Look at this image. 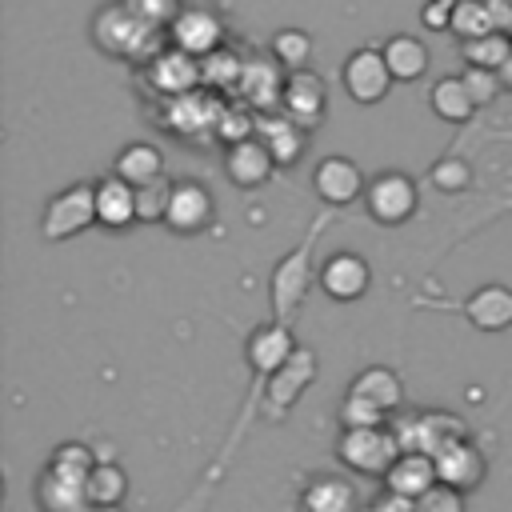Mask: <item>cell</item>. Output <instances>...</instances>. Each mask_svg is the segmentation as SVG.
Wrapping results in <instances>:
<instances>
[{
	"mask_svg": "<svg viewBox=\"0 0 512 512\" xmlns=\"http://www.w3.org/2000/svg\"><path fill=\"white\" fill-rule=\"evenodd\" d=\"M352 396H360V400H368V404H376L380 412H392L396 404H400V380H396V372H388V368H364L356 380H352Z\"/></svg>",
	"mask_w": 512,
	"mask_h": 512,
	"instance_id": "23",
	"label": "cell"
},
{
	"mask_svg": "<svg viewBox=\"0 0 512 512\" xmlns=\"http://www.w3.org/2000/svg\"><path fill=\"white\" fill-rule=\"evenodd\" d=\"M500 80H504V88H512V56H508L504 68H500Z\"/></svg>",
	"mask_w": 512,
	"mask_h": 512,
	"instance_id": "40",
	"label": "cell"
},
{
	"mask_svg": "<svg viewBox=\"0 0 512 512\" xmlns=\"http://www.w3.org/2000/svg\"><path fill=\"white\" fill-rule=\"evenodd\" d=\"M36 504H40V512H80V508H88V488H84V480L44 468V476L36 480Z\"/></svg>",
	"mask_w": 512,
	"mask_h": 512,
	"instance_id": "18",
	"label": "cell"
},
{
	"mask_svg": "<svg viewBox=\"0 0 512 512\" xmlns=\"http://www.w3.org/2000/svg\"><path fill=\"white\" fill-rule=\"evenodd\" d=\"M92 44L116 60H140L156 48V24L136 16L124 0H112L92 20Z\"/></svg>",
	"mask_w": 512,
	"mask_h": 512,
	"instance_id": "1",
	"label": "cell"
},
{
	"mask_svg": "<svg viewBox=\"0 0 512 512\" xmlns=\"http://www.w3.org/2000/svg\"><path fill=\"white\" fill-rule=\"evenodd\" d=\"M436 476L444 480V484H452V488H476L480 480H484V460H480V452L472 448V444H464L460 436L456 440H448L444 448H436Z\"/></svg>",
	"mask_w": 512,
	"mask_h": 512,
	"instance_id": "10",
	"label": "cell"
},
{
	"mask_svg": "<svg viewBox=\"0 0 512 512\" xmlns=\"http://www.w3.org/2000/svg\"><path fill=\"white\" fill-rule=\"evenodd\" d=\"M116 176H124L128 184H148V180H156V176H164V156H160V148H152V144H128L120 156H116Z\"/></svg>",
	"mask_w": 512,
	"mask_h": 512,
	"instance_id": "22",
	"label": "cell"
},
{
	"mask_svg": "<svg viewBox=\"0 0 512 512\" xmlns=\"http://www.w3.org/2000/svg\"><path fill=\"white\" fill-rule=\"evenodd\" d=\"M168 204H172V184L164 176L136 188V220H148V224L168 220Z\"/></svg>",
	"mask_w": 512,
	"mask_h": 512,
	"instance_id": "31",
	"label": "cell"
},
{
	"mask_svg": "<svg viewBox=\"0 0 512 512\" xmlns=\"http://www.w3.org/2000/svg\"><path fill=\"white\" fill-rule=\"evenodd\" d=\"M152 68H148V76H152V84L160 88V92H184V88H192L196 80H200V64H196V56L192 52H184V48H168V52H156L152 60H148Z\"/></svg>",
	"mask_w": 512,
	"mask_h": 512,
	"instance_id": "17",
	"label": "cell"
},
{
	"mask_svg": "<svg viewBox=\"0 0 512 512\" xmlns=\"http://www.w3.org/2000/svg\"><path fill=\"white\" fill-rule=\"evenodd\" d=\"M340 416H344V428H380V424H384V412H380L376 404H368V400L352 396V392H348V400H344Z\"/></svg>",
	"mask_w": 512,
	"mask_h": 512,
	"instance_id": "35",
	"label": "cell"
},
{
	"mask_svg": "<svg viewBox=\"0 0 512 512\" xmlns=\"http://www.w3.org/2000/svg\"><path fill=\"white\" fill-rule=\"evenodd\" d=\"M92 220H96V184H72L48 200L40 216V232L48 240H68L80 236Z\"/></svg>",
	"mask_w": 512,
	"mask_h": 512,
	"instance_id": "3",
	"label": "cell"
},
{
	"mask_svg": "<svg viewBox=\"0 0 512 512\" xmlns=\"http://www.w3.org/2000/svg\"><path fill=\"white\" fill-rule=\"evenodd\" d=\"M280 104H284V116L296 120L300 128L316 124V120L324 116V80H320L312 68H296V72H288Z\"/></svg>",
	"mask_w": 512,
	"mask_h": 512,
	"instance_id": "7",
	"label": "cell"
},
{
	"mask_svg": "<svg viewBox=\"0 0 512 512\" xmlns=\"http://www.w3.org/2000/svg\"><path fill=\"white\" fill-rule=\"evenodd\" d=\"M276 156L268 152V144L260 136H248V140H236L228 148V176L240 184V188H256L268 180Z\"/></svg>",
	"mask_w": 512,
	"mask_h": 512,
	"instance_id": "14",
	"label": "cell"
},
{
	"mask_svg": "<svg viewBox=\"0 0 512 512\" xmlns=\"http://www.w3.org/2000/svg\"><path fill=\"white\" fill-rule=\"evenodd\" d=\"M96 220L104 228H128L136 220V184L116 172L96 180Z\"/></svg>",
	"mask_w": 512,
	"mask_h": 512,
	"instance_id": "12",
	"label": "cell"
},
{
	"mask_svg": "<svg viewBox=\"0 0 512 512\" xmlns=\"http://www.w3.org/2000/svg\"><path fill=\"white\" fill-rule=\"evenodd\" d=\"M416 512H464V496H460V488H452V484H432L420 500H416Z\"/></svg>",
	"mask_w": 512,
	"mask_h": 512,
	"instance_id": "34",
	"label": "cell"
},
{
	"mask_svg": "<svg viewBox=\"0 0 512 512\" xmlns=\"http://www.w3.org/2000/svg\"><path fill=\"white\" fill-rule=\"evenodd\" d=\"M460 52H464V60L472 64V68H504V60L512 56V36L508 32H484V36H476V40H464L460 44Z\"/></svg>",
	"mask_w": 512,
	"mask_h": 512,
	"instance_id": "27",
	"label": "cell"
},
{
	"mask_svg": "<svg viewBox=\"0 0 512 512\" xmlns=\"http://www.w3.org/2000/svg\"><path fill=\"white\" fill-rule=\"evenodd\" d=\"M300 512H356V492L348 480L336 476H320L304 488L300 496Z\"/></svg>",
	"mask_w": 512,
	"mask_h": 512,
	"instance_id": "20",
	"label": "cell"
},
{
	"mask_svg": "<svg viewBox=\"0 0 512 512\" xmlns=\"http://www.w3.org/2000/svg\"><path fill=\"white\" fill-rule=\"evenodd\" d=\"M340 80H344V92L356 100V104H380L392 88V68L384 60L380 48H356L344 56V68H340Z\"/></svg>",
	"mask_w": 512,
	"mask_h": 512,
	"instance_id": "4",
	"label": "cell"
},
{
	"mask_svg": "<svg viewBox=\"0 0 512 512\" xmlns=\"http://www.w3.org/2000/svg\"><path fill=\"white\" fill-rule=\"evenodd\" d=\"M304 280H308V260H304V252H292L280 268H276V280H272V296H276V312L284 316V312H292L296 308V300H300V292H304Z\"/></svg>",
	"mask_w": 512,
	"mask_h": 512,
	"instance_id": "25",
	"label": "cell"
},
{
	"mask_svg": "<svg viewBox=\"0 0 512 512\" xmlns=\"http://www.w3.org/2000/svg\"><path fill=\"white\" fill-rule=\"evenodd\" d=\"M272 60L280 68H288V72L308 68V60H312V36L304 28H280L272 36Z\"/></svg>",
	"mask_w": 512,
	"mask_h": 512,
	"instance_id": "28",
	"label": "cell"
},
{
	"mask_svg": "<svg viewBox=\"0 0 512 512\" xmlns=\"http://www.w3.org/2000/svg\"><path fill=\"white\" fill-rule=\"evenodd\" d=\"M368 264L356 256V252H336L324 260L320 268V288L332 296V300H360L368 292Z\"/></svg>",
	"mask_w": 512,
	"mask_h": 512,
	"instance_id": "9",
	"label": "cell"
},
{
	"mask_svg": "<svg viewBox=\"0 0 512 512\" xmlns=\"http://www.w3.org/2000/svg\"><path fill=\"white\" fill-rule=\"evenodd\" d=\"M448 32H456L460 44H464V40H476V36H484V32H496V28H492V8H488V0H456V8H452V28H448Z\"/></svg>",
	"mask_w": 512,
	"mask_h": 512,
	"instance_id": "29",
	"label": "cell"
},
{
	"mask_svg": "<svg viewBox=\"0 0 512 512\" xmlns=\"http://www.w3.org/2000/svg\"><path fill=\"white\" fill-rule=\"evenodd\" d=\"M380 52H384L392 76L404 80V84H408V80H420V76L428 72V44H424L420 36H412V32H396V36H388Z\"/></svg>",
	"mask_w": 512,
	"mask_h": 512,
	"instance_id": "19",
	"label": "cell"
},
{
	"mask_svg": "<svg viewBox=\"0 0 512 512\" xmlns=\"http://www.w3.org/2000/svg\"><path fill=\"white\" fill-rule=\"evenodd\" d=\"M212 220V196L196 180L172 184V204H168V228L176 232H200Z\"/></svg>",
	"mask_w": 512,
	"mask_h": 512,
	"instance_id": "11",
	"label": "cell"
},
{
	"mask_svg": "<svg viewBox=\"0 0 512 512\" xmlns=\"http://www.w3.org/2000/svg\"><path fill=\"white\" fill-rule=\"evenodd\" d=\"M312 188L328 200V204H348V200H356V196H364V176H360V168L348 160V156H324L320 164H316V172H312Z\"/></svg>",
	"mask_w": 512,
	"mask_h": 512,
	"instance_id": "8",
	"label": "cell"
},
{
	"mask_svg": "<svg viewBox=\"0 0 512 512\" xmlns=\"http://www.w3.org/2000/svg\"><path fill=\"white\" fill-rule=\"evenodd\" d=\"M48 468H56V472H64V476H72V480H88V472L96 468V460H92V452H88L84 444H60V448L52 452Z\"/></svg>",
	"mask_w": 512,
	"mask_h": 512,
	"instance_id": "32",
	"label": "cell"
},
{
	"mask_svg": "<svg viewBox=\"0 0 512 512\" xmlns=\"http://www.w3.org/2000/svg\"><path fill=\"white\" fill-rule=\"evenodd\" d=\"M384 484H388V492H400V496L420 500L432 484H440V476H436V460H432L428 452H400L396 464L388 468Z\"/></svg>",
	"mask_w": 512,
	"mask_h": 512,
	"instance_id": "13",
	"label": "cell"
},
{
	"mask_svg": "<svg viewBox=\"0 0 512 512\" xmlns=\"http://www.w3.org/2000/svg\"><path fill=\"white\" fill-rule=\"evenodd\" d=\"M488 8H492V28L512 36V0H488Z\"/></svg>",
	"mask_w": 512,
	"mask_h": 512,
	"instance_id": "39",
	"label": "cell"
},
{
	"mask_svg": "<svg viewBox=\"0 0 512 512\" xmlns=\"http://www.w3.org/2000/svg\"><path fill=\"white\" fill-rule=\"evenodd\" d=\"M260 140L268 144V152L276 156V164H296V156L304 152V136H300V124L296 120H280V124H264Z\"/></svg>",
	"mask_w": 512,
	"mask_h": 512,
	"instance_id": "30",
	"label": "cell"
},
{
	"mask_svg": "<svg viewBox=\"0 0 512 512\" xmlns=\"http://www.w3.org/2000/svg\"><path fill=\"white\" fill-rule=\"evenodd\" d=\"M400 452L404 448H400L396 432H384V428H344V436H340V460L352 472L388 476V468L396 464Z\"/></svg>",
	"mask_w": 512,
	"mask_h": 512,
	"instance_id": "2",
	"label": "cell"
},
{
	"mask_svg": "<svg viewBox=\"0 0 512 512\" xmlns=\"http://www.w3.org/2000/svg\"><path fill=\"white\" fill-rule=\"evenodd\" d=\"M460 76H464V84H468V92H472V100H476V104L496 100V96H500V88H504V80H500V72H496V68H472V64H468Z\"/></svg>",
	"mask_w": 512,
	"mask_h": 512,
	"instance_id": "33",
	"label": "cell"
},
{
	"mask_svg": "<svg viewBox=\"0 0 512 512\" xmlns=\"http://www.w3.org/2000/svg\"><path fill=\"white\" fill-rule=\"evenodd\" d=\"M80 512H108V508H96V504H88V508H80Z\"/></svg>",
	"mask_w": 512,
	"mask_h": 512,
	"instance_id": "41",
	"label": "cell"
},
{
	"mask_svg": "<svg viewBox=\"0 0 512 512\" xmlns=\"http://www.w3.org/2000/svg\"><path fill=\"white\" fill-rule=\"evenodd\" d=\"M168 28H172V44L184 48V52H192V56H212L220 48V40H224L220 16L212 8H200V4L184 8Z\"/></svg>",
	"mask_w": 512,
	"mask_h": 512,
	"instance_id": "6",
	"label": "cell"
},
{
	"mask_svg": "<svg viewBox=\"0 0 512 512\" xmlns=\"http://www.w3.org/2000/svg\"><path fill=\"white\" fill-rule=\"evenodd\" d=\"M468 180H472V168H468L464 160H440V164L432 168V184H436L440 192H464Z\"/></svg>",
	"mask_w": 512,
	"mask_h": 512,
	"instance_id": "37",
	"label": "cell"
},
{
	"mask_svg": "<svg viewBox=\"0 0 512 512\" xmlns=\"http://www.w3.org/2000/svg\"><path fill=\"white\" fill-rule=\"evenodd\" d=\"M308 376H312V356H308L304 348H296V356H292L280 372H272V388H268L272 408L292 404V400L300 396V388H304V380H308Z\"/></svg>",
	"mask_w": 512,
	"mask_h": 512,
	"instance_id": "24",
	"label": "cell"
},
{
	"mask_svg": "<svg viewBox=\"0 0 512 512\" xmlns=\"http://www.w3.org/2000/svg\"><path fill=\"white\" fill-rule=\"evenodd\" d=\"M292 356H296V340L284 324H264L248 340V364L256 372H280Z\"/></svg>",
	"mask_w": 512,
	"mask_h": 512,
	"instance_id": "15",
	"label": "cell"
},
{
	"mask_svg": "<svg viewBox=\"0 0 512 512\" xmlns=\"http://www.w3.org/2000/svg\"><path fill=\"white\" fill-rule=\"evenodd\" d=\"M372 512H416V500L412 496H400V492H388L372 504Z\"/></svg>",
	"mask_w": 512,
	"mask_h": 512,
	"instance_id": "38",
	"label": "cell"
},
{
	"mask_svg": "<svg viewBox=\"0 0 512 512\" xmlns=\"http://www.w3.org/2000/svg\"><path fill=\"white\" fill-rule=\"evenodd\" d=\"M84 488H88V504H96V508H116V504L124 500V492H128V476H124L116 464H96V468L88 472Z\"/></svg>",
	"mask_w": 512,
	"mask_h": 512,
	"instance_id": "26",
	"label": "cell"
},
{
	"mask_svg": "<svg viewBox=\"0 0 512 512\" xmlns=\"http://www.w3.org/2000/svg\"><path fill=\"white\" fill-rule=\"evenodd\" d=\"M124 4H128L136 16H144L148 24H156V28H160V24H172V20L184 12V0H124Z\"/></svg>",
	"mask_w": 512,
	"mask_h": 512,
	"instance_id": "36",
	"label": "cell"
},
{
	"mask_svg": "<svg viewBox=\"0 0 512 512\" xmlns=\"http://www.w3.org/2000/svg\"><path fill=\"white\" fill-rule=\"evenodd\" d=\"M364 204L368 216L380 224H404L416 212V184L404 172H380L368 188H364Z\"/></svg>",
	"mask_w": 512,
	"mask_h": 512,
	"instance_id": "5",
	"label": "cell"
},
{
	"mask_svg": "<svg viewBox=\"0 0 512 512\" xmlns=\"http://www.w3.org/2000/svg\"><path fill=\"white\" fill-rule=\"evenodd\" d=\"M428 100H432V112H436L440 120H448V124H464V120L476 112V100H472L464 76H444V80H436Z\"/></svg>",
	"mask_w": 512,
	"mask_h": 512,
	"instance_id": "21",
	"label": "cell"
},
{
	"mask_svg": "<svg viewBox=\"0 0 512 512\" xmlns=\"http://www.w3.org/2000/svg\"><path fill=\"white\" fill-rule=\"evenodd\" d=\"M464 312L480 332H504L512 328V292L504 284H484L468 296Z\"/></svg>",
	"mask_w": 512,
	"mask_h": 512,
	"instance_id": "16",
	"label": "cell"
}]
</instances>
